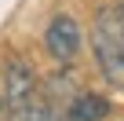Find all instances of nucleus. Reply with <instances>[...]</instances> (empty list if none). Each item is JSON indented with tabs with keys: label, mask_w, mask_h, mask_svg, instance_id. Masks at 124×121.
I'll return each mask as SVG.
<instances>
[{
	"label": "nucleus",
	"mask_w": 124,
	"mask_h": 121,
	"mask_svg": "<svg viewBox=\"0 0 124 121\" xmlns=\"http://www.w3.org/2000/svg\"><path fill=\"white\" fill-rule=\"evenodd\" d=\"M44 48H47V55L55 59V63H73V59L80 55V48H84L80 22L73 15H66V11H58L47 22V29H44Z\"/></svg>",
	"instance_id": "3"
},
{
	"label": "nucleus",
	"mask_w": 124,
	"mask_h": 121,
	"mask_svg": "<svg viewBox=\"0 0 124 121\" xmlns=\"http://www.w3.org/2000/svg\"><path fill=\"white\" fill-rule=\"evenodd\" d=\"M113 110V103L99 92H77L66 103V121H106Z\"/></svg>",
	"instance_id": "4"
},
{
	"label": "nucleus",
	"mask_w": 124,
	"mask_h": 121,
	"mask_svg": "<svg viewBox=\"0 0 124 121\" xmlns=\"http://www.w3.org/2000/svg\"><path fill=\"white\" fill-rule=\"evenodd\" d=\"M37 74H33V66L26 63V59H18V55H11L8 63H4V81H0V110H4L11 121L37 99Z\"/></svg>",
	"instance_id": "2"
},
{
	"label": "nucleus",
	"mask_w": 124,
	"mask_h": 121,
	"mask_svg": "<svg viewBox=\"0 0 124 121\" xmlns=\"http://www.w3.org/2000/svg\"><path fill=\"white\" fill-rule=\"evenodd\" d=\"M91 51L99 74L113 88H124V8H102L95 15Z\"/></svg>",
	"instance_id": "1"
}]
</instances>
